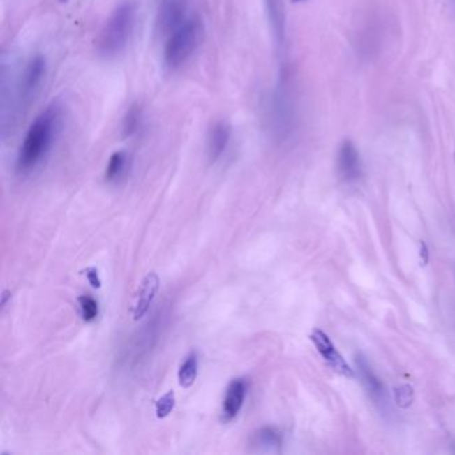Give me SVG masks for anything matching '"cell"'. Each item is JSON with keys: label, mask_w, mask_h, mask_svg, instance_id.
I'll list each match as a JSON object with an SVG mask.
<instances>
[{"label": "cell", "mask_w": 455, "mask_h": 455, "mask_svg": "<svg viewBox=\"0 0 455 455\" xmlns=\"http://www.w3.org/2000/svg\"><path fill=\"white\" fill-rule=\"evenodd\" d=\"M419 246H421V259H422L424 264H427V262H428V248H427L425 242H421Z\"/></svg>", "instance_id": "cell-21"}, {"label": "cell", "mask_w": 455, "mask_h": 455, "mask_svg": "<svg viewBox=\"0 0 455 455\" xmlns=\"http://www.w3.org/2000/svg\"><path fill=\"white\" fill-rule=\"evenodd\" d=\"M338 174L346 182H355L362 175L361 155L351 140H345L338 151Z\"/></svg>", "instance_id": "cell-7"}, {"label": "cell", "mask_w": 455, "mask_h": 455, "mask_svg": "<svg viewBox=\"0 0 455 455\" xmlns=\"http://www.w3.org/2000/svg\"><path fill=\"white\" fill-rule=\"evenodd\" d=\"M175 408V393L172 390L167 391L162 398L156 401L155 410H156V417L159 419L166 418L168 414Z\"/></svg>", "instance_id": "cell-17"}, {"label": "cell", "mask_w": 455, "mask_h": 455, "mask_svg": "<svg viewBox=\"0 0 455 455\" xmlns=\"http://www.w3.org/2000/svg\"><path fill=\"white\" fill-rule=\"evenodd\" d=\"M46 59L40 55L33 57L26 66L17 89L19 106L27 107L35 99L36 94L40 90L43 80L46 77Z\"/></svg>", "instance_id": "cell-4"}, {"label": "cell", "mask_w": 455, "mask_h": 455, "mask_svg": "<svg viewBox=\"0 0 455 455\" xmlns=\"http://www.w3.org/2000/svg\"><path fill=\"white\" fill-rule=\"evenodd\" d=\"M267 19L271 27L275 45L282 48L286 40V17L282 0H264Z\"/></svg>", "instance_id": "cell-11"}, {"label": "cell", "mask_w": 455, "mask_h": 455, "mask_svg": "<svg viewBox=\"0 0 455 455\" xmlns=\"http://www.w3.org/2000/svg\"><path fill=\"white\" fill-rule=\"evenodd\" d=\"M137 22V6L133 1H123L110 17L98 38V52L111 59L118 57L128 45Z\"/></svg>", "instance_id": "cell-2"}, {"label": "cell", "mask_w": 455, "mask_h": 455, "mask_svg": "<svg viewBox=\"0 0 455 455\" xmlns=\"http://www.w3.org/2000/svg\"><path fill=\"white\" fill-rule=\"evenodd\" d=\"M197 377V351H193L186 357V359L183 361V364L179 367V371H178L179 385L184 389H188V387H191L194 385Z\"/></svg>", "instance_id": "cell-13"}, {"label": "cell", "mask_w": 455, "mask_h": 455, "mask_svg": "<svg viewBox=\"0 0 455 455\" xmlns=\"http://www.w3.org/2000/svg\"><path fill=\"white\" fill-rule=\"evenodd\" d=\"M61 1H67V0H61Z\"/></svg>", "instance_id": "cell-23"}, {"label": "cell", "mask_w": 455, "mask_h": 455, "mask_svg": "<svg viewBox=\"0 0 455 455\" xmlns=\"http://www.w3.org/2000/svg\"><path fill=\"white\" fill-rule=\"evenodd\" d=\"M294 3H301V1H304V0H292Z\"/></svg>", "instance_id": "cell-22"}, {"label": "cell", "mask_w": 455, "mask_h": 455, "mask_svg": "<svg viewBox=\"0 0 455 455\" xmlns=\"http://www.w3.org/2000/svg\"><path fill=\"white\" fill-rule=\"evenodd\" d=\"M454 6H455V0H454Z\"/></svg>", "instance_id": "cell-24"}, {"label": "cell", "mask_w": 455, "mask_h": 455, "mask_svg": "<svg viewBox=\"0 0 455 455\" xmlns=\"http://www.w3.org/2000/svg\"><path fill=\"white\" fill-rule=\"evenodd\" d=\"M355 362H357V367L359 370V377L362 380L367 394L370 395V398L377 405H380V409H383L387 405V391H386L383 383L373 373V370L370 368L367 361L362 355H358Z\"/></svg>", "instance_id": "cell-8"}, {"label": "cell", "mask_w": 455, "mask_h": 455, "mask_svg": "<svg viewBox=\"0 0 455 455\" xmlns=\"http://www.w3.org/2000/svg\"><path fill=\"white\" fill-rule=\"evenodd\" d=\"M127 154L123 151L114 152L108 161L106 170V179L112 182L121 178V174L124 172L126 166H127Z\"/></svg>", "instance_id": "cell-14"}, {"label": "cell", "mask_w": 455, "mask_h": 455, "mask_svg": "<svg viewBox=\"0 0 455 455\" xmlns=\"http://www.w3.org/2000/svg\"><path fill=\"white\" fill-rule=\"evenodd\" d=\"M310 339H311V342L314 343V346L318 350L320 357L329 364V366L334 371L342 374L343 377H348V378H352L354 377L352 368L345 361V358L341 355V352L336 350L334 343L329 338V335L323 333L319 329H315V330L311 331Z\"/></svg>", "instance_id": "cell-6"}, {"label": "cell", "mask_w": 455, "mask_h": 455, "mask_svg": "<svg viewBox=\"0 0 455 455\" xmlns=\"http://www.w3.org/2000/svg\"><path fill=\"white\" fill-rule=\"evenodd\" d=\"M159 290V276L155 273L147 274V276L143 279L139 292H137V304L134 308V318L140 319L146 315L151 306L156 292Z\"/></svg>", "instance_id": "cell-12"}, {"label": "cell", "mask_w": 455, "mask_h": 455, "mask_svg": "<svg viewBox=\"0 0 455 455\" xmlns=\"http://www.w3.org/2000/svg\"><path fill=\"white\" fill-rule=\"evenodd\" d=\"M247 393V383L242 378H237L228 385L226 396L222 408V419L225 422L232 421L242 409Z\"/></svg>", "instance_id": "cell-9"}, {"label": "cell", "mask_w": 455, "mask_h": 455, "mask_svg": "<svg viewBox=\"0 0 455 455\" xmlns=\"http://www.w3.org/2000/svg\"><path fill=\"white\" fill-rule=\"evenodd\" d=\"M257 443L259 446H263L266 449L278 447L281 445V437L274 428L266 427V428H262L257 434Z\"/></svg>", "instance_id": "cell-18"}, {"label": "cell", "mask_w": 455, "mask_h": 455, "mask_svg": "<svg viewBox=\"0 0 455 455\" xmlns=\"http://www.w3.org/2000/svg\"><path fill=\"white\" fill-rule=\"evenodd\" d=\"M84 275L87 276L90 285H91L94 288H100L102 286V282H100V278H99V273H98V269L95 267H89L84 270Z\"/></svg>", "instance_id": "cell-20"}, {"label": "cell", "mask_w": 455, "mask_h": 455, "mask_svg": "<svg viewBox=\"0 0 455 455\" xmlns=\"http://www.w3.org/2000/svg\"><path fill=\"white\" fill-rule=\"evenodd\" d=\"M142 121H143L142 108L137 105L130 107L126 117H124V119H123V134H124V137H133L134 134H137V130L142 126Z\"/></svg>", "instance_id": "cell-15"}, {"label": "cell", "mask_w": 455, "mask_h": 455, "mask_svg": "<svg viewBox=\"0 0 455 455\" xmlns=\"http://www.w3.org/2000/svg\"><path fill=\"white\" fill-rule=\"evenodd\" d=\"M231 139V126L228 121H216L210 128L207 137V151L211 162H216L223 152L228 150V143Z\"/></svg>", "instance_id": "cell-10"}, {"label": "cell", "mask_w": 455, "mask_h": 455, "mask_svg": "<svg viewBox=\"0 0 455 455\" xmlns=\"http://www.w3.org/2000/svg\"><path fill=\"white\" fill-rule=\"evenodd\" d=\"M202 27L197 19H187L181 27L170 33L165 46L163 59L168 70H178L197 50Z\"/></svg>", "instance_id": "cell-3"}, {"label": "cell", "mask_w": 455, "mask_h": 455, "mask_svg": "<svg viewBox=\"0 0 455 455\" xmlns=\"http://www.w3.org/2000/svg\"><path fill=\"white\" fill-rule=\"evenodd\" d=\"M187 0H161L155 27L159 35H170L187 20Z\"/></svg>", "instance_id": "cell-5"}, {"label": "cell", "mask_w": 455, "mask_h": 455, "mask_svg": "<svg viewBox=\"0 0 455 455\" xmlns=\"http://www.w3.org/2000/svg\"><path fill=\"white\" fill-rule=\"evenodd\" d=\"M412 387L409 386V385H405V386H401L395 390V399H396V403L406 409L409 408L410 405L412 403Z\"/></svg>", "instance_id": "cell-19"}, {"label": "cell", "mask_w": 455, "mask_h": 455, "mask_svg": "<svg viewBox=\"0 0 455 455\" xmlns=\"http://www.w3.org/2000/svg\"><path fill=\"white\" fill-rule=\"evenodd\" d=\"M61 107L51 105L42 111L23 139L17 154L16 167L20 174H27L36 167L51 149L61 126Z\"/></svg>", "instance_id": "cell-1"}, {"label": "cell", "mask_w": 455, "mask_h": 455, "mask_svg": "<svg viewBox=\"0 0 455 455\" xmlns=\"http://www.w3.org/2000/svg\"><path fill=\"white\" fill-rule=\"evenodd\" d=\"M77 302H79V307H80L82 318L84 319L86 322H92L94 319L98 317L99 307H98V302L92 297L82 295V297H79Z\"/></svg>", "instance_id": "cell-16"}]
</instances>
